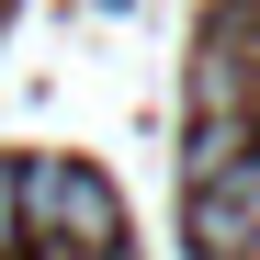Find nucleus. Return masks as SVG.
Segmentation results:
<instances>
[{"label": "nucleus", "instance_id": "nucleus-3", "mask_svg": "<svg viewBox=\"0 0 260 260\" xmlns=\"http://www.w3.org/2000/svg\"><path fill=\"white\" fill-rule=\"evenodd\" d=\"M249 260H260V226H249Z\"/></svg>", "mask_w": 260, "mask_h": 260}, {"label": "nucleus", "instance_id": "nucleus-2", "mask_svg": "<svg viewBox=\"0 0 260 260\" xmlns=\"http://www.w3.org/2000/svg\"><path fill=\"white\" fill-rule=\"evenodd\" d=\"M79 260H124V249H79Z\"/></svg>", "mask_w": 260, "mask_h": 260}, {"label": "nucleus", "instance_id": "nucleus-1", "mask_svg": "<svg viewBox=\"0 0 260 260\" xmlns=\"http://www.w3.org/2000/svg\"><path fill=\"white\" fill-rule=\"evenodd\" d=\"M12 226L34 260H79V249H124V204L91 158H12Z\"/></svg>", "mask_w": 260, "mask_h": 260}]
</instances>
